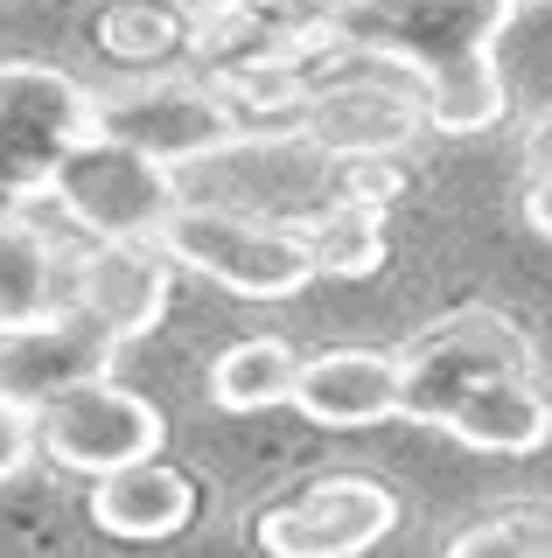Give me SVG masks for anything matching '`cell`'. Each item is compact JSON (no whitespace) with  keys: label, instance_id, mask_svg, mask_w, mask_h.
Masks as SVG:
<instances>
[{"label":"cell","instance_id":"cell-1","mask_svg":"<svg viewBox=\"0 0 552 558\" xmlns=\"http://www.w3.org/2000/svg\"><path fill=\"white\" fill-rule=\"evenodd\" d=\"M511 14V0H329L322 35L406 70L427 98L434 133H490L511 105L496 70Z\"/></svg>","mask_w":552,"mask_h":558},{"label":"cell","instance_id":"cell-2","mask_svg":"<svg viewBox=\"0 0 552 558\" xmlns=\"http://www.w3.org/2000/svg\"><path fill=\"white\" fill-rule=\"evenodd\" d=\"M176 174H182V196L295 223V231L308 217H322L336 196H350V168L329 147H315L301 126H245L238 140H224L217 154H203Z\"/></svg>","mask_w":552,"mask_h":558},{"label":"cell","instance_id":"cell-3","mask_svg":"<svg viewBox=\"0 0 552 558\" xmlns=\"http://www.w3.org/2000/svg\"><path fill=\"white\" fill-rule=\"evenodd\" d=\"M154 244L168 252L176 272H196L211 287L238 293V301H295V293L315 287V258H308V238L295 223L245 217V209L224 203L182 196Z\"/></svg>","mask_w":552,"mask_h":558},{"label":"cell","instance_id":"cell-4","mask_svg":"<svg viewBox=\"0 0 552 558\" xmlns=\"http://www.w3.org/2000/svg\"><path fill=\"white\" fill-rule=\"evenodd\" d=\"M43 203H57V217L71 223L77 238H141V244H154L161 223L176 217V203H182V174L92 126L84 140H71V147L57 154V168H49V182H43Z\"/></svg>","mask_w":552,"mask_h":558},{"label":"cell","instance_id":"cell-5","mask_svg":"<svg viewBox=\"0 0 552 558\" xmlns=\"http://www.w3.org/2000/svg\"><path fill=\"white\" fill-rule=\"evenodd\" d=\"M343 63L350 70H308V92H301L287 126H301L315 147H329L336 161H385V154H406L427 126L420 84H412L406 70L377 63V57H357V49H343Z\"/></svg>","mask_w":552,"mask_h":558},{"label":"cell","instance_id":"cell-6","mask_svg":"<svg viewBox=\"0 0 552 558\" xmlns=\"http://www.w3.org/2000/svg\"><path fill=\"white\" fill-rule=\"evenodd\" d=\"M392 531H399V496L377 475H357V468L308 475L280 496H266L252 517V545L273 558H357L385 545Z\"/></svg>","mask_w":552,"mask_h":558},{"label":"cell","instance_id":"cell-7","mask_svg":"<svg viewBox=\"0 0 552 558\" xmlns=\"http://www.w3.org/2000/svg\"><path fill=\"white\" fill-rule=\"evenodd\" d=\"M496 371H539V349L504 307H455L441 322L412 328L399 349V418L441 426L461 384L496 377Z\"/></svg>","mask_w":552,"mask_h":558},{"label":"cell","instance_id":"cell-8","mask_svg":"<svg viewBox=\"0 0 552 558\" xmlns=\"http://www.w3.org/2000/svg\"><path fill=\"white\" fill-rule=\"evenodd\" d=\"M36 433V453L71 475H106V468H127V461H147V453L168 447V418L154 398H141L133 384H119L112 371L92 377V384H71L63 398L28 418Z\"/></svg>","mask_w":552,"mask_h":558},{"label":"cell","instance_id":"cell-9","mask_svg":"<svg viewBox=\"0 0 552 558\" xmlns=\"http://www.w3.org/2000/svg\"><path fill=\"white\" fill-rule=\"evenodd\" d=\"M98 133L127 140V147H141L168 168H189V161H203V154H217L224 140L245 133V119H238V105L224 98L217 84L161 70V77L119 84V92L98 98Z\"/></svg>","mask_w":552,"mask_h":558},{"label":"cell","instance_id":"cell-10","mask_svg":"<svg viewBox=\"0 0 552 558\" xmlns=\"http://www.w3.org/2000/svg\"><path fill=\"white\" fill-rule=\"evenodd\" d=\"M98 126V92L49 63H0V174L43 203L57 154Z\"/></svg>","mask_w":552,"mask_h":558},{"label":"cell","instance_id":"cell-11","mask_svg":"<svg viewBox=\"0 0 552 558\" xmlns=\"http://www.w3.org/2000/svg\"><path fill=\"white\" fill-rule=\"evenodd\" d=\"M112 363H119V336L84 322L77 307L14 322V328H0V405L36 418L49 398H63L71 384L106 377Z\"/></svg>","mask_w":552,"mask_h":558},{"label":"cell","instance_id":"cell-12","mask_svg":"<svg viewBox=\"0 0 552 558\" xmlns=\"http://www.w3.org/2000/svg\"><path fill=\"white\" fill-rule=\"evenodd\" d=\"M168 293H176V266L161 244L141 238H84L71 252V307L98 322L119 342H141L161 328Z\"/></svg>","mask_w":552,"mask_h":558},{"label":"cell","instance_id":"cell-13","mask_svg":"<svg viewBox=\"0 0 552 558\" xmlns=\"http://www.w3.org/2000/svg\"><path fill=\"white\" fill-rule=\"evenodd\" d=\"M301 418L315 426H377V418H399V349H364V342H336L301 356L295 371V398Z\"/></svg>","mask_w":552,"mask_h":558},{"label":"cell","instance_id":"cell-14","mask_svg":"<svg viewBox=\"0 0 552 558\" xmlns=\"http://www.w3.org/2000/svg\"><path fill=\"white\" fill-rule=\"evenodd\" d=\"M92 523L106 537H127V545H161V537H176L196 523V482H189V468L161 461V453H147V461H127V468H106V475H92Z\"/></svg>","mask_w":552,"mask_h":558},{"label":"cell","instance_id":"cell-15","mask_svg":"<svg viewBox=\"0 0 552 558\" xmlns=\"http://www.w3.org/2000/svg\"><path fill=\"white\" fill-rule=\"evenodd\" d=\"M441 433L476 453H539L552 440V398L539 371H496L455 391V405L441 412Z\"/></svg>","mask_w":552,"mask_h":558},{"label":"cell","instance_id":"cell-16","mask_svg":"<svg viewBox=\"0 0 552 558\" xmlns=\"http://www.w3.org/2000/svg\"><path fill=\"white\" fill-rule=\"evenodd\" d=\"M71 307V252L28 209L0 217V328Z\"/></svg>","mask_w":552,"mask_h":558},{"label":"cell","instance_id":"cell-17","mask_svg":"<svg viewBox=\"0 0 552 558\" xmlns=\"http://www.w3.org/2000/svg\"><path fill=\"white\" fill-rule=\"evenodd\" d=\"M301 349L287 336H245L211 363V405L217 412H273L295 398Z\"/></svg>","mask_w":552,"mask_h":558},{"label":"cell","instance_id":"cell-18","mask_svg":"<svg viewBox=\"0 0 552 558\" xmlns=\"http://www.w3.org/2000/svg\"><path fill=\"white\" fill-rule=\"evenodd\" d=\"M308 238V258H315V279H371L385 266V203H364V196H336L322 217L301 223Z\"/></svg>","mask_w":552,"mask_h":558},{"label":"cell","instance_id":"cell-19","mask_svg":"<svg viewBox=\"0 0 552 558\" xmlns=\"http://www.w3.org/2000/svg\"><path fill=\"white\" fill-rule=\"evenodd\" d=\"M98 43L119 63H168L189 43V8H176V0H119L98 22Z\"/></svg>","mask_w":552,"mask_h":558},{"label":"cell","instance_id":"cell-20","mask_svg":"<svg viewBox=\"0 0 552 558\" xmlns=\"http://www.w3.org/2000/svg\"><path fill=\"white\" fill-rule=\"evenodd\" d=\"M447 551L455 558H490V551H504V558H552V502H496L482 523H469V531H455L447 537Z\"/></svg>","mask_w":552,"mask_h":558},{"label":"cell","instance_id":"cell-21","mask_svg":"<svg viewBox=\"0 0 552 558\" xmlns=\"http://www.w3.org/2000/svg\"><path fill=\"white\" fill-rule=\"evenodd\" d=\"M525 217L539 238H552V168H525Z\"/></svg>","mask_w":552,"mask_h":558},{"label":"cell","instance_id":"cell-22","mask_svg":"<svg viewBox=\"0 0 552 558\" xmlns=\"http://www.w3.org/2000/svg\"><path fill=\"white\" fill-rule=\"evenodd\" d=\"M525 168H552V105L539 112V126H531V140H525Z\"/></svg>","mask_w":552,"mask_h":558},{"label":"cell","instance_id":"cell-23","mask_svg":"<svg viewBox=\"0 0 552 558\" xmlns=\"http://www.w3.org/2000/svg\"><path fill=\"white\" fill-rule=\"evenodd\" d=\"M14 209H36V203H28V196H22V189H14V182H8V174H0V217H14Z\"/></svg>","mask_w":552,"mask_h":558},{"label":"cell","instance_id":"cell-24","mask_svg":"<svg viewBox=\"0 0 552 558\" xmlns=\"http://www.w3.org/2000/svg\"><path fill=\"white\" fill-rule=\"evenodd\" d=\"M280 8H301V14H322V8H329V0H280Z\"/></svg>","mask_w":552,"mask_h":558},{"label":"cell","instance_id":"cell-25","mask_svg":"<svg viewBox=\"0 0 552 558\" xmlns=\"http://www.w3.org/2000/svg\"><path fill=\"white\" fill-rule=\"evenodd\" d=\"M176 8H189V14H203V8H217V0H176Z\"/></svg>","mask_w":552,"mask_h":558},{"label":"cell","instance_id":"cell-26","mask_svg":"<svg viewBox=\"0 0 552 558\" xmlns=\"http://www.w3.org/2000/svg\"><path fill=\"white\" fill-rule=\"evenodd\" d=\"M511 8H545V0H511Z\"/></svg>","mask_w":552,"mask_h":558}]
</instances>
